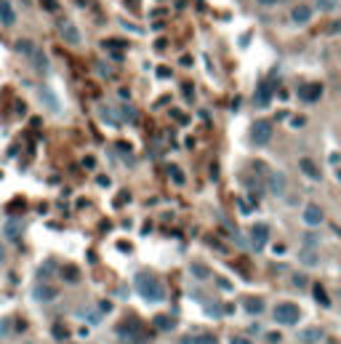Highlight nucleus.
<instances>
[{
    "mask_svg": "<svg viewBox=\"0 0 341 344\" xmlns=\"http://www.w3.org/2000/svg\"><path fill=\"white\" fill-rule=\"evenodd\" d=\"M299 341H301V344H317V341H323V328H317V325L301 328V331H299Z\"/></svg>",
    "mask_w": 341,
    "mask_h": 344,
    "instance_id": "ddd939ff",
    "label": "nucleus"
},
{
    "mask_svg": "<svg viewBox=\"0 0 341 344\" xmlns=\"http://www.w3.org/2000/svg\"><path fill=\"white\" fill-rule=\"evenodd\" d=\"M336 179H338V182H341V168H338V171H336Z\"/></svg>",
    "mask_w": 341,
    "mask_h": 344,
    "instance_id": "79ce46f5",
    "label": "nucleus"
},
{
    "mask_svg": "<svg viewBox=\"0 0 341 344\" xmlns=\"http://www.w3.org/2000/svg\"><path fill=\"white\" fill-rule=\"evenodd\" d=\"M16 51H19V53H24V56H32V53H35L37 48H35V45H32L30 40H16Z\"/></svg>",
    "mask_w": 341,
    "mask_h": 344,
    "instance_id": "4be33fe9",
    "label": "nucleus"
},
{
    "mask_svg": "<svg viewBox=\"0 0 341 344\" xmlns=\"http://www.w3.org/2000/svg\"><path fill=\"white\" fill-rule=\"evenodd\" d=\"M179 344H216V339L211 333H184Z\"/></svg>",
    "mask_w": 341,
    "mask_h": 344,
    "instance_id": "dca6fc26",
    "label": "nucleus"
},
{
    "mask_svg": "<svg viewBox=\"0 0 341 344\" xmlns=\"http://www.w3.org/2000/svg\"><path fill=\"white\" fill-rule=\"evenodd\" d=\"M155 323L160 325V328H165V331H168V328H174V325H170V318H157Z\"/></svg>",
    "mask_w": 341,
    "mask_h": 344,
    "instance_id": "473e14b6",
    "label": "nucleus"
},
{
    "mask_svg": "<svg viewBox=\"0 0 341 344\" xmlns=\"http://www.w3.org/2000/svg\"><path fill=\"white\" fill-rule=\"evenodd\" d=\"M299 262L304 264V267H317L320 264V259H317V254H315V248H301V254H299Z\"/></svg>",
    "mask_w": 341,
    "mask_h": 344,
    "instance_id": "a211bd4d",
    "label": "nucleus"
},
{
    "mask_svg": "<svg viewBox=\"0 0 341 344\" xmlns=\"http://www.w3.org/2000/svg\"><path fill=\"white\" fill-rule=\"evenodd\" d=\"M53 336L56 339H67V328H53Z\"/></svg>",
    "mask_w": 341,
    "mask_h": 344,
    "instance_id": "72a5a7b5",
    "label": "nucleus"
},
{
    "mask_svg": "<svg viewBox=\"0 0 341 344\" xmlns=\"http://www.w3.org/2000/svg\"><path fill=\"white\" fill-rule=\"evenodd\" d=\"M118 112H120V120H128V123H134V120H136V112L131 107H120Z\"/></svg>",
    "mask_w": 341,
    "mask_h": 344,
    "instance_id": "a878e982",
    "label": "nucleus"
},
{
    "mask_svg": "<svg viewBox=\"0 0 341 344\" xmlns=\"http://www.w3.org/2000/svg\"><path fill=\"white\" fill-rule=\"evenodd\" d=\"M328 35H341V19L330 22V27H328Z\"/></svg>",
    "mask_w": 341,
    "mask_h": 344,
    "instance_id": "2f4dec72",
    "label": "nucleus"
},
{
    "mask_svg": "<svg viewBox=\"0 0 341 344\" xmlns=\"http://www.w3.org/2000/svg\"><path fill=\"white\" fill-rule=\"evenodd\" d=\"M272 318H274L277 325H296L299 318H301V312H299V307L293 302H280V304H274Z\"/></svg>",
    "mask_w": 341,
    "mask_h": 344,
    "instance_id": "f03ea898",
    "label": "nucleus"
},
{
    "mask_svg": "<svg viewBox=\"0 0 341 344\" xmlns=\"http://www.w3.org/2000/svg\"><path fill=\"white\" fill-rule=\"evenodd\" d=\"M328 163H333V165H338V163H341V157H338V152H333V155H328Z\"/></svg>",
    "mask_w": 341,
    "mask_h": 344,
    "instance_id": "4c0bfd02",
    "label": "nucleus"
},
{
    "mask_svg": "<svg viewBox=\"0 0 341 344\" xmlns=\"http://www.w3.org/2000/svg\"><path fill=\"white\" fill-rule=\"evenodd\" d=\"M19 3H22V6H32V0H19Z\"/></svg>",
    "mask_w": 341,
    "mask_h": 344,
    "instance_id": "a19ab883",
    "label": "nucleus"
},
{
    "mask_svg": "<svg viewBox=\"0 0 341 344\" xmlns=\"http://www.w3.org/2000/svg\"><path fill=\"white\" fill-rule=\"evenodd\" d=\"M43 6L48 8V11H56V0H43Z\"/></svg>",
    "mask_w": 341,
    "mask_h": 344,
    "instance_id": "58836bf2",
    "label": "nucleus"
},
{
    "mask_svg": "<svg viewBox=\"0 0 341 344\" xmlns=\"http://www.w3.org/2000/svg\"><path fill=\"white\" fill-rule=\"evenodd\" d=\"M136 291H139L141 299H147V302H163L165 299V288L160 285V280H155L149 272L136 275Z\"/></svg>",
    "mask_w": 341,
    "mask_h": 344,
    "instance_id": "f257e3e1",
    "label": "nucleus"
},
{
    "mask_svg": "<svg viewBox=\"0 0 341 344\" xmlns=\"http://www.w3.org/2000/svg\"><path fill=\"white\" fill-rule=\"evenodd\" d=\"M269 99H272L269 88H261V91H259V96H256V101H259V104H264V101H269Z\"/></svg>",
    "mask_w": 341,
    "mask_h": 344,
    "instance_id": "7c9ffc66",
    "label": "nucleus"
},
{
    "mask_svg": "<svg viewBox=\"0 0 341 344\" xmlns=\"http://www.w3.org/2000/svg\"><path fill=\"white\" fill-rule=\"evenodd\" d=\"M267 240H269L267 224H253V227H251V246H253L256 251H261L264 246H267Z\"/></svg>",
    "mask_w": 341,
    "mask_h": 344,
    "instance_id": "9d476101",
    "label": "nucleus"
},
{
    "mask_svg": "<svg viewBox=\"0 0 341 344\" xmlns=\"http://www.w3.org/2000/svg\"><path fill=\"white\" fill-rule=\"evenodd\" d=\"M293 285L304 288V285H307V280H304V277H301V275H296V277H293Z\"/></svg>",
    "mask_w": 341,
    "mask_h": 344,
    "instance_id": "f704fd0d",
    "label": "nucleus"
},
{
    "mask_svg": "<svg viewBox=\"0 0 341 344\" xmlns=\"http://www.w3.org/2000/svg\"><path fill=\"white\" fill-rule=\"evenodd\" d=\"M62 277H64V280H67V283H78L80 272H78V269H75V267H64V269H62Z\"/></svg>",
    "mask_w": 341,
    "mask_h": 344,
    "instance_id": "b1692460",
    "label": "nucleus"
},
{
    "mask_svg": "<svg viewBox=\"0 0 341 344\" xmlns=\"http://www.w3.org/2000/svg\"><path fill=\"white\" fill-rule=\"evenodd\" d=\"M267 187H269V192L272 195H286V190H288V182H286V174H280V171H274V174H269L267 176Z\"/></svg>",
    "mask_w": 341,
    "mask_h": 344,
    "instance_id": "1a4fd4ad",
    "label": "nucleus"
},
{
    "mask_svg": "<svg viewBox=\"0 0 341 344\" xmlns=\"http://www.w3.org/2000/svg\"><path fill=\"white\" fill-rule=\"evenodd\" d=\"M30 62H32V70H35V72H40V75H48V72H51L48 56H45V53H43L40 48H37V51L32 53V56H30Z\"/></svg>",
    "mask_w": 341,
    "mask_h": 344,
    "instance_id": "2eb2a0df",
    "label": "nucleus"
},
{
    "mask_svg": "<svg viewBox=\"0 0 341 344\" xmlns=\"http://www.w3.org/2000/svg\"><path fill=\"white\" fill-rule=\"evenodd\" d=\"M109 310H112L109 302H99V312H109Z\"/></svg>",
    "mask_w": 341,
    "mask_h": 344,
    "instance_id": "e433bc0d",
    "label": "nucleus"
},
{
    "mask_svg": "<svg viewBox=\"0 0 341 344\" xmlns=\"http://www.w3.org/2000/svg\"><path fill=\"white\" fill-rule=\"evenodd\" d=\"M0 24H3V27H14L16 24V11H14L11 0H0Z\"/></svg>",
    "mask_w": 341,
    "mask_h": 344,
    "instance_id": "4468645a",
    "label": "nucleus"
},
{
    "mask_svg": "<svg viewBox=\"0 0 341 344\" xmlns=\"http://www.w3.org/2000/svg\"><path fill=\"white\" fill-rule=\"evenodd\" d=\"M299 168H301V174H304L309 182H320V179H323V176H320L317 163L309 160V157H301V160H299Z\"/></svg>",
    "mask_w": 341,
    "mask_h": 344,
    "instance_id": "f8f14e48",
    "label": "nucleus"
},
{
    "mask_svg": "<svg viewBox=\"0 0 341 344\" xmlns=\"http://www.w3.org/2000/svg\"><path fill=\"white\" fill-rule=\"evenodd\" d=\"M32 299L40 302V304H48V302L56 299V288H53L51 283H37V285L32 288Z\"/></svg>",
    "mask_w": 341,
    "mask_h": 344,
    "instance_id": "0eeeda50",
    "label": "nucleus"
},
{
    "mask_svg": "<svg viewBox=\"0 0 341 344\" xmlns=\"http://www.w3.org/2000/svg\"><path fill=\"white\" fill-rule=\"evenodd\" d=\"M3 259H6V248H3V243H0V264H3Z\"/></svg>",
    "mask_w": 341,
    "mask_h": 344,
    "instance_id": "ea45409f",
    "label": "nucleus"
},
{
    "mask_svg": "<svg viewBox=\"0 0 341 344\" xmlns=\"http://www.w3.org/2000/svg\"><path fill=\"white\" fill-rule=\"evenodd\" d=\"M243 307H245V312H251V315H261L264 312V302L256 299V296H253V299H245Z\"/></svg>",
    "mask_w": 341,
    "mask_h": 344,
    "instance_id": "6ab92c4d",
    "label": "nucleus"
},
{
    "mask_svg": "<svg viewBox=\"0 0 341 344\" xmlns=\"http://www.w3.org/2000/svg\"><path fill=\"white\" fill-rule=\"evenodd\" d=\"M323 219H325V211L323 206H317V203H307L304 211H301V221H304V227H320L323 224Z\"/></svg>",
    "mask_w": 341,
    "mask_h": 344,
    "instance_id": "20e7f679",
    "label": "nucleus"
},
{
    "mask_svg": "<svg viewBox=\"0 0 341 344\" xmlns=\"http://www.w3.org/2000/svg\"><path fill=\"white\" fill-rule=\"evenodd\" d=\"M317 243H320V238L315 235V232H312V235L307 232V235H304V246H307V248H317Z\"/></svg>",
    "mask_w": 341,
    "mask_h": 344,
    "instance_id": "bb28decb",
    "label": "nucleus"
},
{
    "mask_svg": "<svg viewBox=\"0 0 341 344\" xmlns=\"http://www.w3.org/2000/svg\"><path fill=\"white\" fill-rule=\"evenodd\" d=\"M189 269H192V275L197 277V280H208V277H211V269L203 267V264H192Z\"/></svg>",
    "mask_w": 341,
    "mask_h": 344,
    "instance_id": "5701e85b",
    "label": "nucleus"
},
{
    "mask_svg": "<svg viewBox=\"0 0 341 344\" xmlns=\"http://www.w3.org/2000/svg\"><path fill=\"white\" fill-rule=\"evenodd\" d=\"M56 32H59L62 40L70 43V45H80V43H83L80 30H78V27H75L70 19H64V16H59V19H56Z\"/></svg>",
    "mask_w": 341,
    "mask_h": 344,
    "instance_id": "7ed1b4c3",
    "label": "nucleus"
},
{
    "mask_svg": "<svg viewBox=\"0 0 341 344\" xmlns=\"http://www.w3.org/2000/svg\"><path fill=\"white\" fill-rule=\"evenodd\" d=\"M157 78H170V70L168 67H160L157 70Z\"/></svg>",
    "mask_w": 341,
    "mask_h": 344,
    "instance_id": "c9c22d12",
    "label": "nucleus"
},
{
    "mask_svg": "<svg viewBox=\"0 0 341 344\" xmlns=\"http://www.w3.org/2000/svg\"><path fill=\"white\" fill-rule=\"evenodd\" d=\"M115 333L123 344H139V339H141V328L136 323H123V325H118Z\"/></svg>",
    "mask_w": 341,
    "mask_h": 344,
    "instance_id": "423d86ee",
    "label": "nucleus"
},
{
    "mask_svg": "<svg viewBox=\"0 0 341 344\" xmlns=\"http://www.w3.org/2000/svg\"><path fill=\"white\" fill-rule=\"evenodd\" d=\"M320 11H333V8H336V0H320Z\"/></svg>",
    "mask_w": 341,
    "mask_h": 344,
    "instance_id": "c756f323",
    "label": "nucleus"
},
{
    "mask_svg": "<svg viewBox=\"0 0 341 344\" xmlns=\"http://www.w3.org/2000/svg\"><path fill=\"white\" fill-rule=\"evenodd\" d=\"M320 96V86H317V83H315V86H304V88H301V99H304V101H315Z\"/></svg>",
    "mask_w": 341,
    "mask_h": 344,
    "instance_id": "412c9836",
    "label": "nucleus"
},
{
    "mask_svg": "<svg viewBox=\"0 0 341 344\" xmlns=\"http://www.w3.org/2000/svg\"><path fill=\"white\" fill-rule=\"evenodd\" d=\"M3 232H6L8 240H19V238H22V232H24V224H22L19 219H8L6 227H3Z\"/></svg>",
    "mask_w": 341,
    "mask_h": 344,
    "instance_id": "f3484780",
    "label": "nucleus"
},
{
    "mask_svg": "<svg viewBox=\"0 0 341 344\" xmlns=\"http://www.w3.org/2000/svg\"><path fill=\"white\" fill-rule=\"evenodd\" d=\"M312 8L307 6V3H299V6H293L291 8V24H296V27H301V24H309V19H312Z\"/></svg>",
    "mask_w": 341,
    "mask_h": 344,
    "instance_id": "6e6552de",
    "label": "nucleus"
},
{
    "mask_svg": "<svg viewBox=\"0 0 341 344\" xmlns=\"http://www.w3.org/2000/svg\"><path fill=\"white\" fill-rule=\"evenodd\" d=\"M280 3H286V0H256V6H261V8H274Z\"/></svg>",
    "mask_w": 341,
    "mask_h": 344,
    "instance_id": "cd10ccee",
    "label": "nucleus"
},
{
    "mask_svg": "<svg viewBox=\"0 0 341 344\" xmlns=\"http://www.w3.org/2000/svg\"><path fill=\"white\" fill-rule=\"evenodd\" d=\"M245 187H248L253 195H259L261 192V182L256 179V176H245Z\"/></svg>",
    "mask_w": 341,
    "mask_h": 344,
    "instance_id": "393cba45",
    "label": "nucleus"
},
{
    "mask_svg": "<svg viewBox=\"0 0 341 344\" xmlns=\"http://www.w3.org/2000/svg\"><path fill=\"white\" fill-rule=\"evenodd\" d=\"M230 344H253L248 336H243V333H235V336L230 339Z\"/></svg>",
    "mask_w": 341,
    "mask_h": 344,
    "instance_id": "c85d7f7f",
    "label": "nucleus"
},
{
    "mask_svg": "<svg viewBox=\"0 0 341 344\" xmlns=\"http://www.w3.org/2000/svg\"><path fill=\"white\" fill-rule=\"evenodd\" d=\"M272 139V123L269 120H256V123L251 126V142L256 147H264Z\"/></svg>",
    "mask_w": 341,
    "mask_h": 344,
    "instance_id": "39448f33",
    "label": "nucleus"
},
{
    "mask_svg": "<svg viewBox=\"0 0 341 344\" xmlns=\"http://www.w3.org/2000/svg\"><path fill=\"white\" fill-rule=\"evenodd\" d=\"M37 96H40V101L45 104V109H51L53 115H59V112H62V101L51 94V88H45V86H43V88H37Z\"/></svg>",
    "mask_w": 341,
    "mask_h": 344,
    "instance_id": "9b49d317",
    "label": "nucleus"
},
{
    "mask_svg": "<svg viewBox=\"0 0 341 344\" xmlns=\"http://www.w3.org/2000/svg\"><path fill=\"white\" fill-rule=\"evenodd\" d=\"M312 294H315V299H317V304H320V307H330V299H328L325 288L320 285V283H315V285H312Z\"/></svg>",
    "mask_w": 341,
    "mask_h": 344,
    "instance_id": "aec40b11",
    "label": "nucleus"
}]
</instances>
